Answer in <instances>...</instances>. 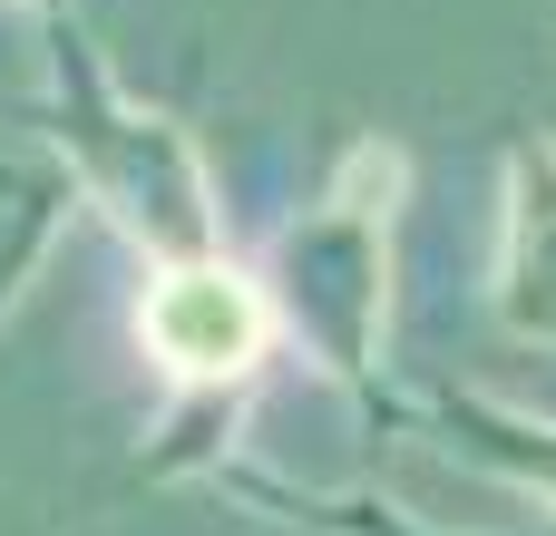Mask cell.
Returning a JSON list of instances; mask_svg holds the SVG:
<instances>
[{"instance_id": "1", "label": "cell", "mask_w": 556, "mask_h": 536, "mask_svg": "<svg viewBox=\"0 0 556 536\" xmlns=\"http://www.w3.org/2000/svg\"><path fill=\"white\" fill-rule=\"evenodd\" d=\"M49 146L78 166V186L127 225V244L147 264H195V254H225V205H215V176H205V146L127 98V78L98 59L88 20L78 10H49Z\"/></svg>"}, {"instance_id": "2", "label": "cell", "mask_w": 556, "mask_h": 536, "mask_svg": "<svg viewBox=\"0 0 556 536\" xmlns=\"http://www.w3.org/2000/svg\"><path fill=\"white\" fill-rule=\"evenodd\" d=\"M391 195H401V156L352 146L342 176L274 234V273H264L283 332H303L323 371L371 400V420H381L371 361H381V312H391Z\"/></svg>"}, {"instance_id": "3", "label": "cell", "mask_w": 556, "mask_h": 536, "mask_svg": "<svg viewBox=\"0 0 556 536\" xmlns=\"http://www.w3.org/2000/svg\"><path fill=\"white\" fill-rule=\"evenodd\" d=\"M274 332H283L274 283H264V273H244L235 254L156 264L147 303H137V342H147V361L186 391V430L156 449V469H176V459H195V449H205V430H215V420L235 410V391L264 371Z\"/></svg>"}, {"instance_id": "4", "label": "cell", "mask_w": 556, "mask_h": 536, "mask_svg": "<svg viewBox=\"0 0 556 536\" xmlns=\"http://www.w3.org/2000/svg\"><path fill=\"white\" fill-rule=\"evenodd\" d=\"M489 312L508 342L556 352V137H508L498 146V283Z\"/></svg>"}, {"instance_id": "5", "label": "cell", "mask_w": 556, "mask_h": 536, "mask_svg": "<svg viewBox=\"0 0 556 536\" xmlns=\"http://www.w3.org/2000/svg\"><path fill=\"white\" fill-rule=\"evenodd\" d=\"M401 420H410L420 439H440L450 459L489 469L498 488L556 508V430L547 420H528V410H508V400H479V391H410Z\"/></svg>"}, {"instance_id": "6", "label": "cell", "mask_w": 556, "mask_h": 536, "mask_svg": "<svg viewBox=\"0 0 556 536\" xmlns=\"http://www.w3.org/2000/svg\"><path fill=\"white\" fill-rule=\"evenodd\" d=\"M78 195L88 186H78V166L49 137H0V322L29 293V273L49 264V244H59V225H68Z\"/></svg>"}, {"instance_id": "7", "label": "cell", "mask_w": 556, "mask_h": 536, "mask_svg": "<svg viewBox=\"0 0 556 536\" xmlns=\"http://www.w3.org/2000/svg\"><path fill=\"white\" fill-rule=\"evenodd\" d=\"M29 10H39V20H49V10H78V0H29Z\"/></svg>"}]
</instances>
